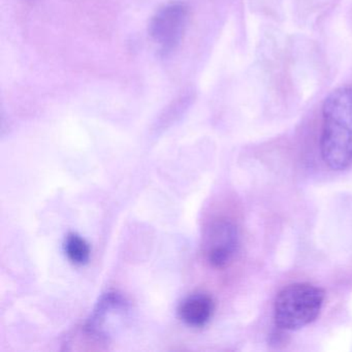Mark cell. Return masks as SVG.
Listing matches in <instances>:
<instances>
[{
  "label": "cell",
  "instance_id": "3",
  "mask_svg": "<svg viewBox=\"0 0 352 352\" xmlns=\"http://www.w3.org/2000/svg\"><path fill=\"white\" fill-rule=\"evenodd\" d=\"M188 22V10L181 3L164 6L152 18L149 34L162 54L174 51L184 36Z\"/></svg>",
  "mask_w": 352,
  "mask_h": 352
},
{
  "label": "cell",
  "instance_id": "1",
  "mask_svg": "<svg viewBox=\"0 0 352 352\" xmlns=\"http://www.w3.org/2000/svg\"><path fill=\"white\" fill-rule=\"evenodd\" d=\"M322 116L321 157L331 170H346L352 164V88L331 92L323 104Z\"/></svg>",
  "mask_w": 352,
  "mask_h": 352
},
{
  "label": "cell",
  "instance_id": "4",
  "mask_svg": "<svg viewBox=\"0 0 352 352\" xmlns=\"http://www.w3.org/2000/svg\"><path fill=\"white\" fill-rule=\"evenodd\" d=\"M238 228L232 222L218 220L210 226L204 248L212 267L224 269L230 265L238 251Z\"/></svg>",
  "mask_w": 352,
  "mask_h": 352
},
{
  "label": "cell",
  "instance_id": "5",
  "mask_svg": "<svg viewBox=\"0 0 352 352\" xmlns=\"http://www.w3.org/2000/svg\"><path fill=\"white\" fill-rule=\"evenodd\" d=\"M215 311L213 298L206 294H190L181 302L179 315L186 324L201 327L211 320Z\"/></svg>",
  "mask_w": 352,
  "mask_h": 352
},
{
  "label": "cell",
  "instance_id": "6",
  "mask_svg": "<svg viewBox=\"0 0 352 352\" xmlns=\"http://www.w3.org/2000/svg\"><path fill=\"white\" fill-rule=\"evenodd\" d=\"M65 250L67 256L76 265H85L90 257V247L85 239L77 234H69L65 239Z\"/></svg>",
  "mask_w": 352,
  "mask_h": 352
},
{
  "label": "cell",
  "instance_id": "2",
  "mask_svg": "<svg viewBox=\"0 0 352 352\" xmlns=\"http://www.w3.org/2000/svg\"><path fill=\"white\" fill-rule=\"evenodd\" d=\"M324 298V292L312 284L288 285L276 298V324L287 331H296L310 324L320 314Z\"/></svg>",
  "mask_w": 352,
  "mask_h": 352
}]
</instances>
